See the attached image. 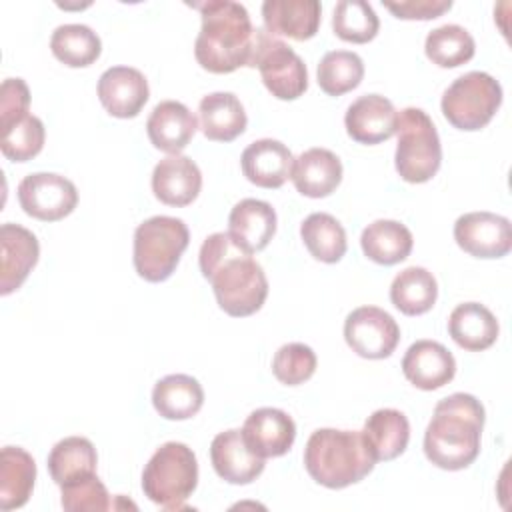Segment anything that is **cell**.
Here are the masks:
<instances>
[{"label": "cell", "instance_id": "e575fe53", "mask_svg": "<svg viewBox=\"0 0 512 512\" xmlns=\"http://www.w3.org/2000/svg\"><path fill=\"white\" fill-rule=\"evenodd\" d=\"M424 52L440 68H456L474 58L476 44L472 34L458 24H444L428 32Z\"/></svg>", "mask_w": 512, "mask_h": 512}, {"label": "cell", "instance_id": "8fae6325", "mask_svg": "<svg viewBox=\"0 0 512 512\" xmlns=\"http://www.w3.org/2000/svg\"><path fill=\"white\" fill-rule=\"evenodd\" d=\"M344 340L362 358H388L398 342L400 328L396 320L378 306H360L346 316Z\"/></svg>", "mask_w": 512, "mask_h": 512}, {"label": "cell", "instance_id": "d6a6232c", "mask_svg": "<svg viewBox=\"0 0 512 512\" xmlns=\"http://www.w3.org/2000/svg\"><path fill=\"white\" fill-rule=\"evenodd\" d=\"M300 236L308 252L324 264H336L346 254V230L332 214L314 212L306 216Z\"/></svg>", "mask_w": 512, "mask_h": 512}, {"label": "cell", "instance_id": "7a4b0ae2", "mask_svg": "<svg viewBox=\"0 0 512 512\" xmlns=\"http://www.w3.org/2000/svg\"><path fill=\"white\" fill-rule=\"evenodd\" d=\"M484 406L466 392L442 398L424 432V454L442 470H464L480 454Z\"/></svg>", "mask_w": 512, "mask_h": 512}, {"label": "cell", "instance_id": "4dcf8cb0", "mask_svg": "<svg viewBox=\"0 0 512 512\" xmlns=\"http://www.w3.org/2000/svg\"><path fill=\"white\" fill-rule=\"evenodd\" d=\"M438 298V284L432 272L422 266L404 268L390 286L392 304L406 316L426 314Z\"/></svg>", "mask_w": 512, "mask_h": 512}, {"label": "cell", "instance_id": "ba28073f", "mask_svg": "<svg viewBox=\"0 0 512 512\" xmlns=\"http://www.w3.org/2000/svg\"><path fill=\"white\" fill-rule=\"evenodd\" d=\"M502 104V86L486 72L472 70L458 76L442 94V114L458 130L484 128Z\"/></svg>", "mask_w": 512, "mask_h": 512}, {"label": "cell", "instance_id": "1f68e13d", "mask_svg": "<svg viewBox=\"0 0 512 512\" xmlns=\"http://www.w3.org/2000/svg\"><path fill=\"white\" fill-rule=\"evenodd\" d=\"M96 464V448L84 436L62 438L48 454V472L58 486L86 474H96Z\"/></svg>", "mask_w": 512, "mask_h": 512}, {"label": "cell", "instance_id": "b9f144b4", "mask_svg": "<svg viewBox=\"0 0 512 512\" xmlns=\"http://www.w3.org/2000/svg\"><path fill=\"white\" fill-rule=\"evenodd\" d=\"M400 20H434L452 8L450 0H408V2H384Z\"/></svg>", "mask_w": 512, "mask_h": 512}, {"label": "cell", "instance_id": "cb8c5ba5", "mask_svg": "<svg viewBox=\"0 0 512 512\" xmlns=\"http://www.w3.org/2000/svg\"><path fill=\"white\" fill-rule=\"evenodd\" d=\"M290 178L302 196L326 198L342 182V162L328 148H308L294 158Z\"/></svg>", "mask_w": 512, "mask_h": 512}, {"label": "cell", "instance_id": "83f0119b", "mask_svg": "<svg viewBox=\"0 0 512 512\" xmlns=\"http://www.w3.org/2000/svg\"><path fill=\"white\" fill-rule=\"evenodd\" d=\"M376 462L398 458L410 440V422L404 412L396 408H380L372 412L362 430Z\"/></svg>", "mask_w": 512, "mask_h": 512}, {"label": "cell", "instance_id": "277c9868", "mask_svg": "<svg viewBox=\"0 0 512 512\" xmlns=\"http://www.w3.org/2000/svg\"><path fill=\"white\" fill-rule=\"evenodd\" d=\"M376 466V458L362 430L318 428L306 442L304 468L314 482L340 490L364 480Z\"/></svg>", "mask_w": 512, "mask_h": 512}, {"label": "cell", "instance_id": "2e32d148", "mask_svg": "<svg viewBox=\"0 0 512 512\" xmlns=\"http://www.w3.org/2000/svg\"><path fill=\"white\" fill-rule=\"evenodd\" d=\"M344 126L354 142L380 144L396 134L398 112L388 98L380 94H364L348 106Z\"/></svg>", "mask_w": 512, "mask_h": 512}, {"label": "cell", "instance_id": "9c48e42d", "mask_svg": "<svg viewBox=\"0 0 512 512\" xmlns=\"http://www.w3.org/2000/svg\"><path fill=\"white\" fill-rule=\"evenodd\" d=\"M250 68H258L264 86L278 100H296L308 88V70L304 60L266 28L254 30Z\"/></svg>", "mask_w": 512, "mask_h": 512}, {"label": "cell", "instance_id": "8992f818", "mask_svg": "<svg viewBox=\"0 0 512 512\" xmlns=\"http://www.w3.org/2000/svg\"><path fill=\"white\" fill-rule=\"evenodd\" d=\"M190 232L184 220L174 216H152L134 232V268L146 282H164L176 270Z\"/></svg>", "mask_w": 512, "mask_h": 512}, {"label": "cell", "instance_id": "d4e9b609", "mask_svg": "<svg viewBox=\"0 0 512 512\" xmlns=\"http://www.w3.org/2000/svg\"><path fill=\"white\" fill-rule=\"evenodd\" d=\"M200 130L212 142L236 140L248 124L242 102L232 92H212L198 106Z\"/></svg>", "mask_w": 512, "mask_h": 512}, {"label": "cell", "instance_id": "ffe728a7", "mask_svg": "<svg viewBox=\"0 0 512 512\" xmlns=\"http://www.w3.org/2000/svg\"><path fill=\"white\" fill-rule=\"evenodd\" d=\"M294 156L286 144L274 138H260L248 144L240 156V166L248 182L260 188H280L292 174Z\"/></svg>", "mask_w": 512, "mask_h": 512}, {"label": "cell", "instance_id": "8d00e7d4", "mask_svg": "<svg viewBox=\"0 0 512 512\" xmlns=\"http://www.w3.org/2000/svg\"><path fill=\"white\" fill-rule=\"evenodd\" d=\"M380 20L374 8L364 0H342L332 14L334 34L352 44H366L376 38Z\"/></svg>", "mask_w": 512, "mask_h": 512}, {"label": "cell", "instance_id": "44dd1931", "mask_svg": "<svg viewBox=\"0 0 512 512\" xmlns=\"http://www.w3.org/2000/svg\"><path fill=\"white\" fill-rule=\"evenodd\" d=\"M198 128L196 116L178 100H162L146 120V132L154 148L166 154H180Z\"/></svg>", "mask_w": 512, "mask_h": 512}, {"label": "cell", "instance_id": "e0dca14e", "mask_svg": "<svg viewBox=\"0 0 512 512\" xmlns=\"http://www.w3.org/2000/svg\"><path fill=\"white\" fill-rule=\"evenodd\" d=\"M202 188V172L196 162L182 154L162 158L152 172V192L166 206L192 204Z\"/></svg>", "mask_w": 512, "mask_h": 512}, {"label": "cell", "instance_id": "30bf717a", "mask_svg": "<svg viewBox=\"0 0 512 512\" xmlns=\"http://www.w3.org/2000/svg\"><path fill=\"white\" fill-rule=\"evenodd\" d=\"M22 210L42 222H56L74 212L78 190L72 180L54 172H34L18 184Z\"/></svg>", "mask_w": 512, "mask_h": 512}, {"label": "cell", "instance_id": "484cf974", "mask_svg": "<svg viewBox=\"0 0 512 512\" xmlns=\"http://www.w3.org/2000/svg\"><path fill=\"white\" fill-rule=\"evenodd\" d=\"M500 326L496 316L478 302L458 304L448 316L450 338L468 352H482L498 338Z\"/></svg>", "mask_w": 512, "mask_h": 512}, {"label": "cell", "instance_id": "ab89813d", "mask_svg": "<svg viewBox=\"0 0 512 512\" xmlns=\"http://www.w3.org/2000/svg\"><path fill=\"white\" fill-rule=\"evenodd\" d=\"M62 508L68 512H104L110 508V494L96 474H86L60 486Z\"/></svg>", "mask_w": 512, "mask_h": 512}, {"label": "cell", "instance_id": "6da1fadb", "mask_svg": "<svg viewBox=\"0 0 512 512\" xmlns=\"http://www.w3.org/2000/svg\"><path fill=\"white\" fill-rule=\"evenodd\" d=\"M198 264L228 316H252L266 302L268 280L262 266L228 232H214L202 242Z\"/></svg>", "mask_w": 512, "mask_h": 512}, {"label": "cell", "instance_id": "4fadbf2b", "mask_svg": "<svg viewBox=\"0 0 512 512\" xmlns=\"http://www.w3.org/2000/svg\"><path fill=\"white\" fill-rule=\"evenodd\" d=\"M40 256L38 238L24 226L6 222L0 226V294L18 290Z\"/></svg>", "mask_w": 512, "mask_h": 512}, {"label": "cell", "instance_id": "d590c367", "mask_svg": "<svg viewBox=\"0 0 512 512\" xmlns=\"http://www.w3.org/2000/svg\"><path fill=\"white\" fill-rule=\"evenodd\" d=\"M316 76L322 92L328 96H342L362 82L364 62L356 52L332 50L322 56Z\"/></svg>", "mask_w": 512, "mask_h": 512}, {"label": "cell", "instance_id": "9a60e30c", "mask_svg": "<svg viewBox=\"0 0 512 512\" xmlns=\"http://www.w3.org/2000/svg\"><path fill=\"white\" fill-rule=\"evenodd\" d=\"M242 438L260 458L284 456L296 440L294 420L280 408H258L250 412L242 426Z\"/></svg>", "mask_w": 512, "mask_h": 512}, {"label": "cell", "instance_id": "7c38bea8", "mask_svg": "<svg viewBox=\"0 0 512 512\" xmlns=\"http://www.w3.org/2000/svg\"><path fill=\"white\" fill-rule=\"evenodd\" d=\"M454 240L474 258H502L512 248V226L494 212H468L454 222Z\"/></svg>", "mask_w": 512, "mask_h": 512}, {"label": "cell", "instance_id": "ac0fdd59", "mask_svg": "<svg viewBox=\"0 0 512 512\" xmlns=\"http://www.w3.org/2000/svg\"><path fill=\"white\" fill-rule=\"evenodd\" d=\"M402 372L420 390H438L456 374L452 352L436 340H416L402 358Z\"/></svg>", "mask_w": 512, "mask_h": 512}, {"label": "cell", "instance_id": "4316f807", "mask_svg": "<svg viewBox=\"0 0 512 512\" xmlns=\"http://www.w3.org/2000/svg\"><path fill=\"white\" fill-rule=\"evenodd\" d=\"M152 404L166 420H188L200 412L204 390L200 382L188 374H168L154 384Z\"/></svg>", "mask_w": 512, "mask_h": 512}, {"label": "cell", "instance_id": "3957f363", "mask_svg": "<svg viewBox=\"0 0 512 512\" xmlns=\"http://www.w3.org/2000/svg\"><path fill=\"white\" fill-rule=\"evenodd\" d=\"M190 6L202 16L194 42L198 64L212 74H230L240 66H248L256 30L248 10L232 0H206Z\"/></svg>", "mask_w": 512, "mask_h": 512}, {"label": "cell", "instance_id": "7402d4cb", "mask_svg": "<svg viewBox=\"0 0 512 512\" xmlns=\"http://www.w3.org/2000/svg\"><path fill=\"white\" fill-rule=\"evenodd\" d=\"M322 6L318 0H266L262 4L264 28L272 36L304 42L320 28Z\"/></svg>", "mask_w": 512, "mask_h": 512}, {"label": "cell", "instance_id": "74e56055", "mask_svg": "<svg viewBox=\"0 0 512 512\" xmlns=\"http://www.w3.org/2000/svg\"><path fill=\"white\" fill-rule=\"evenodd\" d=\"M0 134V150L12 162H28L38 156L46 138L44 124L34 114H26L10 124L0 126Z\"/></svg>", "mask_w": 512, "mask_h": 512}, {"label": "cell", "instance_id": "f1b7e54d", "mask_svg": "<svg viewBox=\"0 0 512 512\" xmlns=\"http://www.w3.org/2000/svg\"><path fill=\"white\" fill-rule=\"evenodd\" d=\"M36 462L20 446H4L0 454V508H22L32 496Z\"/></svg>", "mask_w": 512, "mask_h": 512}, {"label": "cell", "instance_id": "f35d334b", "mask_svg": "<svg viewBox=\"0 0 512 512\" xmlns=\"http://www.w3.org/2000/svg\"><path fill=\"white\" fill-rule=\"evenodd\" d=\"M316 354L308 344L288 342L280 346L272 358V374L286 386H298L316 372Z\"/></svg>", "mask_w": 512, "mask_h": 512}, {"label": "cell", "instance_id": "d6986e66", "mask_svg": "<svg viewBox=\"0 0 512 512\" xmlns=\"http://www.w3.org/2000/svg\"><path fill=\"white\" fill-rule=\"evenodd\" d=\"M210 460L216 474L228 484H250L264 472V458L248 448L242 432L236 428L214 436Z\"/></svg>", "mask_w": 512, "mask_h": 512}, {"label": "cell", "instance_id": "836d02e7", "mask_svg": "<svg viewBox=\"0 0 512 512\" xmlns=\"http://www.w3.org/2000/svg\"><path fill=\"white\" fill-rule=\"evenodd\" d=\"M52 54L70 68L94 64L102 52L100 36L86 24H62L50 38Z\"/></svg>", "mask_w": 512, "mask_h": 512}, {"label": "cell", "instance_id": "603a6c76", "mask_svg": "<svg viewBox=\"0 0 512 512\" xmlns=\"http://www.w3.org/2000/svg\"><path fill=\"white\" fill-rule=\"evenodd\" d=\"M276 232L274 208L256 198H244L230 210L228 234L248 254L260 252L268 246Z\"/></svg>", "mask_w": 512, "mask_h": 512}, {"label": "cell", "instance_id": "52a82bcc", "mask_svg": "<svg viewBox=\"0 0 512 512\" xmlns=\"http://www.w3.org/2000/svg\"><path fill=\"white\" fill-rule=\"evenodd\" d=\"M394 164L402 180L422 184L432 180L442 164L440 136L432 118L422 110L408 106L398 112Z\"/></svg>", "mask_w": 512, "mask_h": 512}, {"label": "cell", "instance_id": "5bb4252c", "mask_svg": "<svg viewBox=\"0 0 512 512\" xmlns=\"http://www.w3.org/2000/svg\"><path fill=\"white\" fill-rule=\"evenodd\" d=\"M146 76L132 66H112L98 78V98L114 118H134L148 102Z\"/></svg>", "mask_w": 512, "mask_h": 512}, {"label": "cell", "instance_id": "60d3db41", "mask_svg": "<svg viewBox=\"0 0 512 512\" xmlns=\"http://www.w3.org/2000/svg\"><path fill=\"white\" fill-rule=\"evenodd\" d=\"M30 108V90L22 78H6L0 88V126L10 124Z\"/></svg>", "mask_w": 512, "mask_h": 512}, {"label": "cell", "instance_id": "f546056e", "mask_svg": "<svg viewBox=\"0 0 512 512\" xmlns=\"http://www.w3.org/2000/svg\"><path fill=\"white\" fill-rule=\"evenodd\" d=\"M360 246L368 260L382 266H394L410 256L414 238L398 220H374L362 230Z\"/></svg>", "mask_w": 512, "mask_h": 512}, {"label": "cell", "instance_id": "5b68a950", "mask_svg": "<svg viewBox=\"0 0 512 512\" xmlns=\"http://www.w3.org/2000/svg\"><path fill=\"white\" fill-rule=\"evenodd\" d=\"M198 484V460L184 442L162 444L142 470L144 496L164 510H180Z\"/></svg>", "mask_w": 512, "mask_h": 512}]
</instances>
